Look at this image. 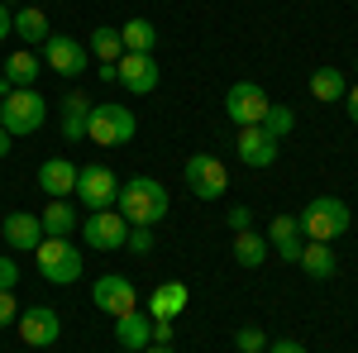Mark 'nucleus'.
<instances>
[{
    "label": "nucleus",
    "mask_w": 358,
    "mask_h": 353,
    "mask_svg": "<svg viewBox=\"0 0 358 353\" xmlns=\"http://www.w3.org/2000/svg\"><path fill=\"white\" fill-rule=\"evenodd\" d=\"M86 124H91V101L82 91H67L62 96V138H86Z\"/></svg>",
    "instance_id": "aec40b11"
},
{
    "label": "nucleus",
    "mask_w": 358,
    "mask_h": 353,
    "mask_svg": "<svg viewBox=\"0 0 358 353\" xmlns=\"http://www.w3.org/2000/svg\"><path fill=\"white\" fill-rule=\"evenodd\" d=\"M124 248H129V253H153V229H148V224H129Z\"/></svg>",
    "instance_id": "7c9ffc66"
},
{
    "label": "nucleus",
    "mask_w": 358,
    "mask_h": 353,
    "mask_svg": "<svg viewBox=\"0 0 358 353\" xmlns=\"http://www.w3.org/2000/svg\"><path fill=\"white\" fill-rule=\"evenodd\" d=\"M263 239L277 248V258H282V263H301L306 239H301V229H296V215H277L273 224H268V234H263Z\"/></svg>",
    "instance_id": "a211bd4d"
},
{
    "label": "nucleus",
    "mask_w": 358,
    "mask_h": 353,
    "mask_svg": "<svg viewBox=\"0 0 358 353\" xmlns=\"http://www.w3.org/2000/svg\"><path fill=\"white\" fill-rule=\"evenodd\" d=\"M187 301H192L187 282H163V287L148 296V315H153V320H177V315L187 310Z\"/></svg>",
    "instance_id": "6ab92c4d"
},
{
    "label": "nucleus",
    "mask_w": 358,
    "mask_h": 353,
    "mask_svg": "<svg viewBox=\"0 0 358 353\" xmlns=\"http://www.w3.org/2000/svg\"><path fill=\"white\" fill-rule=\"evenodd\" d=\"M20 320V301H15V291H0V329H10Z\"/></svg>",
    "instance_id": "473e14b6"
},
{
    "label": "nucleus",
    "mask_w": 358,
    "mask_h": 353,
    "mask_svg": "<svg viewBox=\"0 0 358 353\" xmlns=\"http://www.w3.org/2000/svg\"><path fill=\"white\" fill-rule=\"evenodd\" d=\"M296 268H306V277H315V282H330V277H334V253H330V244H310V239H306L301 263H296Z\"/></svg>",
    "instance_id": "393cba45"
},
{
    "label": "nucleus",
    "mask_w": 358,
    "mask_h": 353,
    "mask_svg": "<svg viewBox=\"0 0 358 353\" xmlns=\"http://www.w3.org/2000/svg\"><path fill=\"white\" fill-rule=\"evenodd\" d=\"M234 344H239V353H263L268 349V334H263L258 325H244L239 334H234Z\"/></svg>",
    "instance_id": "c756f323"
},
{
    "label": "nucleus",
    "mask_w": 358,
    "mask_h": 353,
    "mask_svg": "<svg viewBox=\"0 0 358 353\" xmlns=\"http://www.w3.org/2000/svg\"><path fill=\"white\" fill-rule=\"evenodd\" d=\"M10 34H15V20H10V10H5V5H0V43H5V38H10Z\"/></svg>",
    "instance_id": "4c0bfd02"
},
{
    "label": "nucleus",
    "mask_w": 358,
    "mask_h": 353,
    "mask_svg": "<svg viewBox=\"0 0 358 353\" xmlns=\"http://www.w3.org/2000/svg\"><path fill=\"white\" fill-rule=\"evenodd\" d=\"M38 219H43V234L72 239V229H77V206H72V201H48V206L38 210Z\"/></svg>",
    "instance_id": "412c9836"
},
{
    "label": "nucleus",
    "mask_w": 358,
    "mask_h": 353,
    "mask_svg": "<svg viewBox=\"0 0 358 353\" xmlns=\"http://www.w3.org/2000/svg\"><path fill=\"white\" fill-rule=\"evenodd\" d=\"M10 148H15V138H10L5 129H0V158H10Z\"/></svg>",
    "instance_id": "58836bf2"
},
{
    "label": "nucleus",
    "mask_w": 358,
    "mask_h": 353,
    "mask_svg": "<svg viewBox=\"0 0 358 353\" xmlns=\"http://www.w3.org/2000/svg\"><path fill=\"white\" fill-rule=\"evenodd\" d=\"M292 124H296V115L273 101V106H268V115H263V129H268L273 138H287V134H292Z\"/></svg>",
    "instance_id": "c85d7f7f"
},
{
    "label": "nucleus",
    "mask_w": 358,
    "mask_h": 353,
    "mask_svg": "<svg viewBox=\"0 0 358 353\" xmlns=\"http://www.w3.org/2000/svg\"><path fill=\"white\" fill-rule=\"evenodd\" d=\"M115 82L124 86L129 96H153L158 82H163V72H158L153 53H124L120 62H115Z\"/></svg>",
    "instance_id": "9d476101"
},
{
    "label": "nucleus",
    "mask_w": 358,
    "mask_h": 353,
    "mask_svg": "<svg viewBox=\"0 0 358 353\" xmlns=\"http://www.w3.org/2000/svg\"><path fill=\"white\" fill-rule=\"evenodd\" d=\"M34 258H38V277H43V282H53V287H77V277H82V253L72 248V239L43 234V244L34 248Z\"/></svg>",
    "instance_id": "39448f33"
},
{
    "label": "nucleus",
    "mask_w": 358,
    "mask_h": 353,
    "mask_svg": "<svg viewBox=\"0 0 358 353\" xmlns=\"http://www.w3.org/2000/svg\"><path fill=\"white\" fill-rule=\"evenodd\" d=\"M0 5H20V0H0Z\"/></svg>",
    "instance_id": "a19ab883"
},
{
    "label": "nucleus",
    "mask_w": 358,
    "mask_h": 353,
    "mask_svg": "<svg viewBox=\"0 0 358 353\" xmlns=\"http://www.w3.org/2000/svg\"><path fill=\"white\" fill-rule=\"evenodd\" d=\"M263 258H268V239H263V234H253V229L234 234V263H239V268H258Z\"/></svg>",
    "instance_id": "bb28decb"
},
{
    "label": "nucleus",
    "mask_w": 358,
    "mask_h": 353,
    "mask_svg": "<svg viewBox=\"0 0 358 353\" xmlns=\"http://www.w3.org/2000/svg\"><path fill=\"white\" fill-rule=\"evenodd\" d=\"M115 344L143 353L153 344V315H148V310H124V315H115Z\"/></svg>",
    "instance_id": "dca6fc26"
},
{
    "label": "nucleus",
    "mask_w": 358,
    "mask_h": 353,
    "mask_svg": "<svg viewBox=\"0 0 358 353\" xmlns=\"http://www.w3.org/2000/svg\"><path fill=\"white\" fill-rule=\"evenodd\" d=\"M38 187L48 191V201H67L77 191V163H67V158L38 163Z\"/></svg>",
    "instance_id": "f3484780"
},
{
    "label": "nucleus",
    "mask_w": 358,
    "mask_h": 353,
    "mask_svg": "<svg viewBox=\"0 0 358 353\" xmlns=\"http://www.w3.org/2000/svg\"><path fill=\"white\" fill-rule=\"evenodd\" d=\"M115 353H134V349H115Z\"/></svg>",
    "instance_id": "79ce46f5"
},
{
    "label": "nucleus",
    "mask_w": 358,
    "mask_h": 353,
    "mask_svg": "<svg viewBox=\"0 0 358 353\" xmlns=\"http://www.w3.org/2000/svg\"><path fill=\"white\" fill-rule=\"evenodd\" d=\"M82 239L86 248H101V253H120L124 239H129V219L120 210H91L82 219Z\"/></svg>",
    "instance_id": "6e6552de"
},
{
    "label": "nucleus",
    "mask_w": 358,
    "mask_h": 353,
    "mask_svg": "<svg viewBox=\"0 0 358 353\" xmlns=\"http://www.w3.org/2000/svg\"><path fill=\"white\" fill-rule=\"evenodd\" d=\"M229 229H234V234L253 229V210H248V206H234V210H229Z\"/></svg>",
    "instance_id": "72a5a7b5"
},
{
    "label": "nucleus",
    "mask_w": 358,
    "mask_h": 353,
    "mask_svg": "<svg viewBox=\"0 0 358 353\" xmlns=\"http://www.w3.org/2000/svg\"><path fill=\"white\" fill-rule=\"evenodd\" d=\"M20 287V263L10 253H0V291H15Z\"/></svg>",
    "instance_id": "2f4dec72"
},
{
    "label": "nucleus",
    "mask_w": 358,
    "mask_h": 353,
    "mask_svg": "<svg viewBox=\"0 0 358 353\" xmlns=\"http://www.w3.org/2000/svg\"><path fill=\"white\" fill-rule=\"evenodd\" d=\"M0 239L15 253H34V248L43 244V219L34 215V210H10V215L0 219Z\"/></svg>",
    "instance_id": "2eb2a0df"
},
{
    "label": "nucleus",
    "mask_w": 358,
    "mask_h": 353,
    "mask_svg": "<svg viewBox=\"0 0 358 353\" xmlns=\"http://www.w3.org/2000/svg\"><path fill=\"white\" fill-rule=\"evenodd\" d=\"M43 62L53 67L57 77L77 82V77L86 72V43H77L72 34H48V43H43Z\"/></svg>",
    "instance_id": "f8f14e48"
},
{
    "label": "nucleus",
    "mask_w": 358,
    "mask_h": 353,
    "mask_svg": "<svg viewBox=\"0 0 358 353\" xmlns=\"http://www.w3.org/2000/svg\"><path fill=\"white\" fill-rule=\"evenodd\" d=\"M268 91L253 82H234L229 91H224V115H229V124H239V129H248V124H263V115H268Z\"/></svg>",
    "instance_id": "1a4fd4ad"
},
{
    "label": "nucleus",
    "mask_w": 358,
    "mask_h": 353,
    "mask_svg": "<svg viewBox=\"0 0 358 353\" xmlns=\"http://www.w3.org/2000/svg\"><path fill=\"white\" fill-rule=\"evenodd\" d=\"M91 301H96V310H106V315L138 310V291H134V282H129L124 272H106V277L91 287Z\"/></svg>",
    "instance_id": "ddd939ff"
},
{
    "label": "nucleus",
    "mask_w": 358,
    "mask_h": 353,
    "mask_svg": "<svg viewBox=\"0 0 358 353\" xmlns=\"http://www.w3.org/2000/svg\"><path fill=\"white\" fill-rule=\"evenodd\" d=\"M349 206L339 201V196H315V201H306V210L296 215V229H301V239L310 244H334L339 234H349Z\"/></svg>",
    "instance_id": "f03ea898"
},
{
    "label": "nucleus",
    "mask_w": 358,
    "mask_h": 353,
    "mask_svg": "<svg viewBox=\"0 0 358 353\" xmlns=\"http://www.w3.org/2000/svg\"><path fill=\"white\" fill-rule=\"evenodd\" d=\"M138 120L129 106H120V101H101V106H91V124H86V138L91 143H101V148H124L129 138H134Z\"/></svg>",
    "instance_id": "20e7f679"
},
{
    "label": "nucleus",
    "mask_w": 358,
    "mask_h": 353,
    "mask_svg": "<svg viewBox=\"0 0 358 353\" xmlns=\"http://www.w3.org/2000/svg\"><path fill=\"white\" fill-rule=\"evenodd\" d=\"M268 353H306V344H301V339H273Z\"/></svg>",
    "instance_id": "c9c22d12"
},
{
    "label": "nucleus",
    "mask_w": 358,
    "mask_h": 353,
    "mask_svg": "<svg viewBox=\"0 0 358 353\" xmlns=\"http://www.w3.org/2000/svg\"><path fill=\"white\" fill-rule=\"evenodd\" d=\"M182 177H187V191L196 201H220L229 191V172H224V163L215 153H192L187 167H182Z\"/></svg>",
    "instance_id": "423d86ee"
},
{
    "label": "nucleus",
    "mask_w": 358,
    "mask_h": 353,
    "mask_svg": "<svg viewBox=\"0 0 358 353\" xmlns=\"http://www.w3.org/2000/svg\"><path fill=\"white\" fill-rule=\"evenodd\" d=\"M20 339H24L29 349H53L57 339H62V320H57L53 305H29V310H20Z\"/></svg>",
    "instance_id": "9b49d317"
},
{
    "label": "nucleus",
    "mask_w": 358,
    "mask_h": 353,
    "mask_svg": "<svg viewBox=\"0 0 358 353\" xmlns=\"http://www.w3.org/2000/svg\"><path fill=\"white\" fill-rule=\"evenodd\" d=\"M344 110H349V120L358 124V86H349V91H344Z\"/></svg>",
    "instance_id": "e433bc0d"
},
{
    "label": "nucleus",
    "mask_w": 358,
    "mask_h": 353,
    "mask_svg": "<svg viewBox=\"0 0 358 353\" xmlns=\"http://www.w3.org/2000/svg\"><path fill=\"white\" fill-rule=\"evenodd\" d=\"M15 34L24 38L29 48H38V43H48V34H53V29H48V15H43V10L24 5V10L15 15Z\"/></svg>",
    "instance_id": "b1692460"
},
{
    "label": "nucleus",
    "mask_w": 358,
    "mask_h": 353,
    "mask_svg": "<svg viewBox=\"0 0 358 353\" xmlns=\"http://www.w3.org/2000/svg\"><path fill=\"white\" fill-rule=\"evenodd\" d=\"M167 206H172V196L158 177H129V182H120V196H115V210L129 224H148V229L167 215Z\"/></svg>",
    "instance_id": "f257e3e1"
},
{
    "label": "nucleus",
    "mask_w": 358,
    "mask_h": 353,
    "mask_svg": "<svg viewBox=\"0 0 358 353\" xmlns=\"http://www.w3.org/2000/svg\"><path fill=\"white\" fill-rule=\"evenodd\" d=\"M72 196L82 201L86 210H115L120 182H115V172L106 163H86V167H77V191Z\"/></svg>",
    "instance_id": "0eeeda50"
},
{
    "label": "nucleus",
    "mask_w": 358,
    "mask_h": 353,
    "mask_svg": "<svg viewBox=\"0 0 358 353\" xmlns=\"http://www.w3.org/2000/svg\"><path fill=\"white\" fill-rule=\"evenodd\" d=\"M38 67H43L38 53H34V48H20V53L5 57V82L10 86H34L38 82Z\"/></svg>",
    "instance_id": "4be33fe9"
},
{
    "label": "nucleus",
    "mask_w": 358,
    "mask_h": 353,
    "mask_svg": "<svg viewBox=\"0 0 358 353\" xmlns=\"http://www.w3.org/2000/svg\"><path fill=\"white\" fill-rule=\"evenodd\" d=\"M354 72H358V57H354Z\"/></svg>",
    "instance_id": "37998d69"
},
{
    "label": "nucleus",
    "mask_w": 358,
    "mask_h": 353,
    "mask_svg": "<svg viewBox=\"0 0 358 353\" xmlns=\"http://www.w3.org/2000/svg\"><path fill=\"white\" fill-rule=\"evenodd\" d=\"M344 91H349V82H344L339 67H315L310 72V96L315 101H344Z\"/></svg>",
    "instance_id": "a878e982"
},
{
    "label": "nucleus",
    "mask_w": 358,
    "mask_h": 353,
    "mask_svg": "<svg viewBox=\"0 0 358 353\" xmlns=\"http://www.w3.org/2000/svg\"><path fill=\"white\" fill-rule=\"evenodd\" d=\"M177 334V320H153V344H172Z\"/></svg>",
    "instance_id": "f704fd0d"
},
{
    "label": "nucleus",
    "mask_w": 358,
    "mask_h": 353,
    "mask_svg": "<svg viewBox=\"0 0 358 353\" xmlns=\"http://www.w3.org/2000/svg\"><path fill=\"white\" fill-rule=\"evenodd\" d=\"M48 120V101L34 91V86H15L5 101H0V129L10 138H24V134H38Z\"/></svg>",
    "instance_id": "7ed1b4c3"
},
{
    "label": "nucleus",
    "mask_w": 358,
    "mask_h": 353,
    "mask_svg": "<svg viewBox=\"0 0 358 353\" xmlns=\"http://www.w3.org/2000/svg\"><path fill=\"white\" fill-rule=\"evenodd\" d=\"M120 43H124V53H153L158 48V29H153V20H124Z\"/></svg>",
    "instance_id": "5701e85b"
},
{
    "label": "nucleus",
    "mask_w": 358,
    "mask_h": 353,
    "mask_svg": "<svg viewBox=\"0 0 358 353\" xmlns=\"http://www.w3.org/2000/svg\"><path fill=\"white\" fill-rule=\"evenodd\" d=\"M234 153H239V163L253 167V172H263V167L277 163V138L263 129V124H248V129H239V138H234Z\"/></svg>",
    "instance_id": "4468645a"
},
{
    "label": "nucleus",
    "mask_w": 358,
    "mask_h": 353,
    "mask_svg": "<svg viewBox=\"0 0 358 353\" xmlns=\"http://www.w3.org/2000/svg\"><path fill=\"white\" fill-rule=\"evenodd\" d=\"M143 353H172V344H148Z\"/></svg>",
    "instance_id": "ea45409f"
},
{
    "label": "nucleus",
    "mask_w": 358,
    "mask_h": 353,
    "mask_svg": "<svg viewBox=\"0 0 358 353\" xmlns=\"http://www.w3.org/2000/svg\"><path fill=\"white\" fill-rule=\"evenodd\" d=\"M91 53H96V62H120V57H124L120 29H110V24H96V29H91Z\"/></svg>",
    "instance_id": "cd10ccee"
}]
</instances>
